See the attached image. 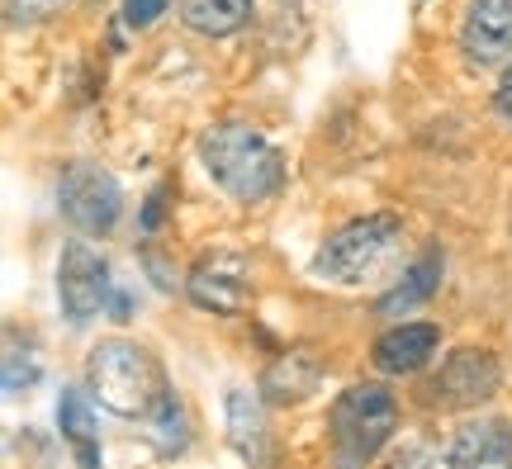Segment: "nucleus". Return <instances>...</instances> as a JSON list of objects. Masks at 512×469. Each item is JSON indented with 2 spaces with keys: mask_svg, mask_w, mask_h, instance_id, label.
<instances>
[{
  "mask_svg": "<svg viewBox=\"0 0 512 469\" xmlns=\"http://www.w3.org/2000/svg\"><path fill=\"white\" fill-rule=\"evenodd\" d=\"M86 384L105 413L133 417V422H152L171 403L162 361L128 337H110V342L95 346L91 361H86Z\"/></svg>",
  "mask_w": 512,
  "mask_h": 469,
  "instance_id": "1",
  "label": "nucleus"
},
{
  "mask_svg": "<svg viewBox=\"0 0 512 469\" xmlns=\"http://www.w3.org/2000/svg\"><path fill=\"white\" fill-rule=\"evenodd\" d=\"M200 162L223 195L261 204L285 185V157L252 124H214L200 138Z\"/></svg>",
  "mask_w": 512,
  "mask_h": 469,
  "instance_id": "2",
  "label": "nucleus"
},
{
  "mask_svg": "<svg viewBox=\"0 0 512 469\" xmlns=\"http://www.w3.org/2000/svg\"><path fill=\"white\" fill-rule=\"evenodd\" d=\"M399 247H403V223L394 214L351 218L347 228H337L318 247L313 271L323 280H337V285H366V280L389 271V261L399 256Z\"/></svg>",
  "mask_w": 512,
  "mask_h": 469,
  "instance_id": "3",
  "label": "nucleus"
},
{
  "mask_svg": "<svg viewBox=\"0 0 512 469\" xmlns=\"http://www.w3.org/2000/svg\"><path fill=\"white\" fill-rule=\"evenodd\" d=\"M332 441L347 460H375L399 427V403L384 384H351L328 413Z\"/></svg>",
  "mask_w": 512,
  "mask_h": 469,
  "instance_id": "4",
  "label": "nucleus"
},
{
  "mask_svg": "<svg viewBox=\"0 0 512 469\" xmlns=\"http://www.w3.org/2000/svg\"><path fill=\"white\" fill-rule=\"evenodd\" d=\"M57 214L72 223L76 233L105 237L114 233V223L124 214V190L105 166L95 162H72L57 181Z\"/></svg>",
  "mask_w": 512,
  "mask_h": 469,
  "instance_id": "5",
  "label": "nucleus"
},
{
  "mask_svg": "<svg viewBox=\"0 0 512 469\" xmlns=\"http://www.w3.org/2000/svg\"><path fill=\"white\" fill-rule=\"evenodd\" d=\"M498 384H503V370H498L494 351L460 346V351H451L441 361L437 375L427 379L422 398L432 408H479V403H489L498 394Z\"/></svg>",
  "mask_w": 512,
  "mask_h": 469,
  "instance_id": "6",
  "label": "nucleus"
},
{
  "mask_svg": "<svg viewBox=\"0 0 512 469\" xmlns=\"http://www.w3.org/2000/svg\"><path fill=\"white\" fill-rule=\"evenodd\" d=\"M57 299H62V308H67V318L76 327L100 318V308L110 304V266H105V256L91 252L86 242H67L62 261H57Z\"/></svg>",
  "mask_w": 512,
  "mask_h": 469,
  "instance_id": "7",
  "label": "nucleus"
},
{
  "mask_svg": "<svg viewBox=\"0 0 512 469\" xmlns=\"http://www.w3.org/2000/svg\"><path fill=\"white\" fill-rule=\"evenodd\" d=\"M460 53L470 67H498L512 57V0H470L460 24Z\"/></svg>",
  "mask_w": 512,
  "mask_h": 469,
  "instance_id": "8",
  "label": "nucleus"
},
{
  "mask_svg": "<svg viewBox=\"0 0 512 469\" xmlns=\"http://www.w3.org/2000/svg\"><path fill=\"white\" fill-rule=\"evenodd\" d=\"M185 289H190V299L200 308H209V313H238L242 299H247V261L233 252L204 256L200 266L190 271Z\"/></svg>",
  "mask_w": 512,
  "mask_h": 469,
  "instance_id": "9",
  "label": "nucleus"
},
{
  "mask_svg": "<svg viewBox=\"0 0 512 469\" xmlns=\"http://www.w3.org/2000/svg\"><path fill=\"white\" fill-rule=\"evenodd\" d=\"M446 465L456 469H494V465H512V427L503 417H479L465 422L446 451Z\"/></svg>",
  "mask_w": 512,
  "mask_h": 469,
  "instance_id": "10",
  "label": "nucleus"
},
{
  "mask_svg": "<svg viewBox=\"0 0 512 469\" xmlns=\"http://www.w3.org/2000/svg\"><path fill=\"white\" fill-rule=\"evenodd\" d=\"M437 346H441V332L432 323H399L375 337L370 356H375V365L384 375H413V370H422L437 356Z\"/></svg>",
  "mask_w": 512,
  "mask_h": 469,
  "instance_id": "11",
  "label": "nucleus"
},
{
  "mask_svg": "<svg viewBox=\"0 0 512 469\" xmlns=\"http://www.w3.org/2000/svg\"><path fill=\"white\" fill-rule=\"evenodd\" d=\"M318 361H313L309 351H285V356H275L266 379H261V394L271 398V403H304V398L318 389Z\"/></svg>",
  "mask_w": 512,
  "mask_h": 469,
  "instance_id": "12",
  "label": "nucleus"
},
{
  "mask_svg": "<svg viewBox=\"0 0 512 469\" xmlns=\"http://www.w3.org/2000/svg\"><path fill=\"white\" fill-rule=\"evenodd\" d=\"M228 441L242 460L261 465L266 460V417H261V403L247 389H228Z\"/></svg>",
  "mask_w": 512,
  "mask_h": 469,
  "instance_id": "13",
  "label": "nucleus"
},
{
  "mask_svg": "<svg viewBox=\"0 0 512 469\" xmlns=\"http://www.w3.org/2000/svg\"><path fill=\"white\" fill-rule=\"evenodd\" d=\"M181 19L204 38H228L252 19V0H181Z\"/></svg>",
  "mask_w": 512,
  "mask_h": 469,
  "instance_id": "14",
  "label": "nucleus"
},
{
  "mask_svg": "<svg viewBox=\"0 0 512 469\" xmlns=\"http://www.w3.org/2000/svg\"><path fill=\"white\" fill-rule=\"evenodd\" d=\"M57 427H62V436L76 446V460H81V465H100L95 413H91V398L81 394V389H62V398H57Z\"/></svg>",
  "mask_w": 512,
  "mask_h": 469,
  "instance_id": "15",
  "label": "nucleus"
},
{
  "mask_svg": "<svg viewBox=\"0 0 512 469\" xmlns=\"http://www.w3.org/2000/svg\"><path fill=\"white\" fill-rule=\"evenodd\" d=\"M437 285H441V252H427L413 266V271L403 275V285L394 289V294H384L380 299V313H408V308H418V304H427L432 294H437Z\"/></svg>",
  "mask_w": 512,
  "mask_h": 469,
  "instance_id": "16",
  "label": "nucleus"
},
{
  "mask_svg": "<svg viewBox=\"0 0 512 469\" xmlns=\"http://www.w3.org/2000/svg\"><path fill=\"white\" fill-rule=\"evenodd\" d=\"M34 384H38V356L34 351H19V337L10 332V342H5V394L19 398Z\"/></svg>",
  "mask_w": 512,
  "mask_h": 469,
  "instance_id": "17",
  "label": "nucleus"
},
{
  "mask_svg": "<svg viewBox=\"0 0 512 469\" xmlns=\"http://www.w3.org/2000/svg\"><path fill=\"white\" fill-rule=\"evenodd\" d=\"M72 0H5V15L15 19V24H43V19L62 15Z\"/></svg>",
  "mask_w": 512,
  "mask_h": 469,
  "instance_id": "18",
  "label": "nucleus"
},
{
  "mask_svg": "<svg viewBox=\"0 0 512 469\" xmlns=\"http://www.w3.org/2000/svg\"><path fill=\"white\" fill-rule=\"evenodd\" d=\"M166 5H171V0H124V19L133 29H152V24L166 15Z\"/></svg>",
  "mask_w": 512,
  "mask_h": 469,
  "instance_id": "19",
  "label": "nucleus"
},
{
  "mask_svg": "<svg viewBox=\"0 0 512 469\" xmlns=\"http://www.w3.org/2000/svg\"><path fill=\"white\" fill-rule=\"evenodd\" d=\"M498 114H503V119H508L512 124V62H508V72H503V81H498Z\"/></svg>",
  "mask_w": 512,
  "mask_h": 469,
  "instance_id": "20",
  "label": "nucleus"
}]
</instances>
